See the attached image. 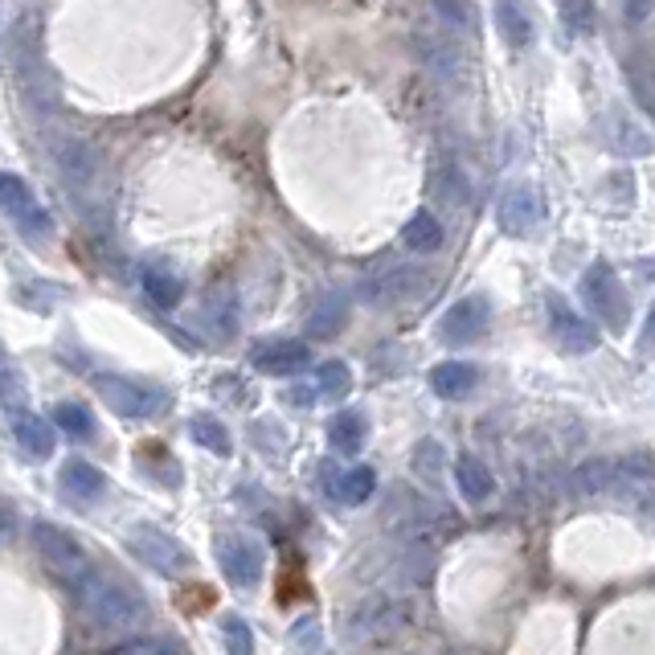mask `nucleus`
<instances>
[{"instance_id":"25","label":"nucleus","mask_w":655,"mask_h":655,"mask_svg":"<svg viewBox=\"0 0 655 655\" xmlns=\"http://www.w3.org/2000/svg\"><path fill=\"white\" fill-rule=\"evenodd\" d=\"M561 21L574 33H590L594 30V4L590 0H561Z\"/></svg>"},{"instance_id":"2","label":"nucleus","mask_w":655,"mask_h":655,"mask_svg":"<svg viewBox=\"0 0 655 655\" xmlns=\"http://www.w3.org/2000/svg\"><path fill=\"white\" fill-rule=\"evenodd\" d=\"M30 541L33 549H37V557L45 561V569L50 574H58V582H66L70 590H78V586L90 578V557L87 549L78 545V541L62 528V524L54 521H33L30 524Z\"/></svg>"},{"instance_id":"13","label":"nucleus","mask_w":655,"mask_h":655,"mask_svg":"<svg viewBox=\"0 0 655 655\" xmlns=\"http://www.w3.org/2000/svg\"><path fill=\"white\" fill-rule=\"evenodd\" d=\"M13 435H17V443L33 455V459L54 455V423H45V418H37V414H30V410H17Z\"/></svg>"},{"instance_id":"22","label":"nucleus","mask_w":655,"mask_h":655,"mask_svg":"<svg viewBox=\"0 0 655 655\" xmlns=\"http://www.w3.org/2000/svg\"><path fill=\"white\" fill-rule=\"evenodd\" d=\"M189 430H193V438L201 443L205 451H214V455H230V435H226V426L218 423V418H193L189 423Z\"/></svg>"},{"instance_id":"3","label":"nucleus","mask_w":655,"mask_h":655,"mask_svg":"<svg viewBox=\"0 0 655 655\" xmlns=\"http://www.w3.org/2000/svg\"><path fill=\"white\" fill-rule=\"evenodd\" d=\"M128 554L135 561H144L148 569H156L161 578H185L193 569V554L176 537H168L156 524H135L128 533Z\"/></svg>"},{"instance_id":"32","label":"nucleus","mask_w":655,"mask_h":655,"mask_svg":"<svg viewBox=\"0 0 655 655\" xmlns=\"http://www.w3.org/2000/svg\"><path fill=\"white\" fill-rule=\"evenodd\" d=\"M0 369H4V361H0Z\"/></svg>"},{"instance_id":"7","label":"nucleus","mask_w":655,"mask_h":655,"mask_svg":"<svg viewBox=\"0 0 655 655\" xmlns=\"http://www.w3.org/2000/svg\"><path fill=\"white\" fill-rule=\"evenodd\" d=\"M95 390L107 406L123 414V418H148L152 410L161 406V393L148 390V385H135V381H123V378H95Z\"/></svg>"},{"instance_id":"20","label":"nucleus","mask_w":655,"mask_h":655,"mask_svg":"<svg viewBox=\"0 0 655 655\" xmlns=\"http://www.w3.org/2000/svg\"><path fill=\"white\" fill-rule=\"evenodd\" d=\"M349 385H352L349 364L324 361L320 369H316V393H320V397H345V393H349Z\"/></svg>"},{"instance_id":"21","label":"nucleus","mask_w":655,"mask_h":655,"mask_svg":"<svg viewBox=\"0 0 655 655\" xmlns=\"http://www.w3.org/2000/svg\"><path fill=\"white\" fill-rule=\"evenodd\" d=\"M221 643H226L230 655H254V631H250V623L238 619V614H226V619H221Z\"/></svg>"},{"instance_id":"28","label":"nucleus","mask_w":655,"mask_h":655,"mask_svg":"<svg viewBox=\"0 0 655 655\" xmlns=\"http://www.w3.org/2000/svg\"><path fill=\"white\" fill-rule=\"evenodd\" d=\"M340 316H345V307H340V304H328L324 312H316V324H312V328H316L320 336H332L336 328H340Z\"/></svg>"},{"instance_id":"6","label":"nucleus","mask_w":655,"mask_h":655,"mask_svg":"<svg viewBox=\"0 0 655 655\" xmlns=\"http://www.w3.org/2000/svg\"><path fill=\"white\" fill-rule=\"evenodd\" d=\"M218 566L226 574V582L238 586V590H250L262 574V557L254 549V541L226 533V537H218Z\"/></svg>"},{"instance_id":"11","label":"nucleus","mask_w":655,"mask_h":655,"mask_svg":"<svg viewBox=\"0 0 655 655\" xmlns=\"http://www.w3.org/2000/svg\"><path fill=\"white\" fill-rule=\"evenodd\" d=\"M250 361L262 373H295V369L307 364V349L299 340H271V345H259L250 352Z\"/></svg>"},{"instance_id":"18","label":"nucleus","mask_w":655,"mask_h":655,"mask_svg":"<svg viewBox=\"0 0 655 655\" xmlns=\"http://www.w3.org/2000/svg\"><path fill=\"white\" fill-rule=\"evenodd\" d=\"M402 242L410 250H418V254H430V250L443 247V226H438L430 214H414L406 221V230H402Z\"/></svg>"},{"instance_id":"29","label":"nucleus","mask_w":655,"mask_h":655,"mask_svg":"<svg viewBox=\"0 0 655 655\" xmlns=\"http://www.w3.org/2000/svg\"><path fill=\"white\" fill-rule=\"evenodd\" d=\"M21 528V516H17V509L9 504V500H0V541H9Z\"/></svg>"},{"instance_id":"5","label":"nucleus","mask_w":655,"mask_h":655,"mask_svg":"<svg viewBox=\"0 0 655 655\" xmlns=\"http://www.w3.org/2000/svg\"><path fill=\"white\" fill-rule=\"evenodd\" d=\"M0 209L9 214V218L21 226V230L30 233H45L50 230V214H45V205L37 201V193L13 173H0Z\"/></svg>"},{"instance_id":"4","label":"nucleus","mask_w":655,"mask_h":655,"mask_svg":"<svg viewBox=\"0 0 655 655\" xmlns=\"http://www.w3.org/2000/svg\"><path fill=\"white\" fill-rule=\"evenodd\" d=\"M582 299L590 304V312H594L598 320H607L611 328H623L626 312H631L626 287L619 283L614 266H607V262H594L582 275Z\"/></svg>"},{"instance_id":"19","label":"nucleus","mask_w":655,"mask_h":655,"mask_svg":"<svg viewBox=\"0 0 655 655\" xmlns=\"http://www.w3.org/2000/svg\"><path fill=\"white\" fill-rule=\"evenodd\" d=\"M373 488H378V476H373V467H352V471H345L340 480H336L332 492L345 500V504H364L369 495H373Z\"/></svg>"},{"instance_id":"12","label":"nucleus","mask_w":655,"mask_h":655,"mask_svg":"<svg viewBox=\"0 0 655 655\" xmlns=\"http://www.w3.org/2000/svg\"><path fill=\"white\" fill-rule=\"evenodd\" d=\"M62 488L70 495H78V500H99L102 492H107V476H102L99 467L87 463V459H66L58 471Z\"/></svg>"},{"instance_id":"23","label":"nucleus","mask_w":655,"mask_h":655,"mask_svg":"<svg viewBox=\"0 0 655 655\" xmlns=\"http://www.w3.org/2000/svg\"><path fill=\"white\" fill-rule=\"evenodd\" d=\"M144 287H148V295H152V304H156V307H176V304H181V279L168 275V271H148Z\"/></svg>"},{"instance_id":"10","label":"nucleus","mask_w":655,"mask_h":655,"mask_svg":"<svg viewBox=\"0 0 655 655\" xmlns=\"http://www.w3.org/2000/svg\"><path fill=\"white\" fill-rule=\"evenodd\" d=\"M549 312H554V332L557 340H561V349L566 352H590L598 345V328L590 320H582L578 312H569L566 304H549Z\"/></svg>"},{"instance_id":"24","label":"nucleus","mask_w":655,"mask_h":655,"mask_svg":"<svg viewBox=\"0 0 655 655\" xmlns=\"http://www.w3.org/2000/svg\"><path fill=\"white\" fill-rule=\"evenodd\" d=\"M54 423H58V430H66V435L74 438H87L90 430H95L90 414L83 406H74V402H62V406L54 410Z\"/></svg>"},{"instance_id":"26","label":"nucleus","mask_w":655,"mask_h":655,"mask_svg":"<svg viewBox=\"0 0 655 655\" xmlns=\"http://www.w3.org/2000/svg\"><path fill=\"white\" fill-rule=\"evenodd\" d=\"M578 480H582L586 492H607V488L614 483V463L611 459H590Z\"/></svg>"},{"instance_id":"16","label":"nucleus","mask_w":655,"mask_h":655,"mask_svg":"<svg viewBox=\"0 0 655 655\" xmlns=\"http://www.w3.org/2000/svg\"><path fill=\"white\" fill-rule=\"evenodd\" d=\"M495 25L504 33V42L516 45V50L533 42V21L521 9V0H495Z\"/></svg>"},{"instance_id":"9","label":"nucleus","mask_w":655,"mask_h":655,"mask_svg":"<svg viewBox=\"0 0 655 655\" xmlns=\"http://www.w3.org/2000/svg\"><path fill=\"white\" fill-rule=\"evenodd\" d=\"M483 328H488V299L480 295H467L443 316V340H451V345H471Z\"/></svg>"},{"instance_id":"30","label":"nucleus","mask_w":655,"mask_h":655,"mask_svg":"<svg viewBox=\"0 0 655 655\" xmlns=\"http://www.w3.org/2000/svg\"><path fill=\"white\" fill-rule=\"evenodd\" d=\"M652 9H655V0H623V21L626 25H640Z\"/></svg>"},{"instance_id":"27","label":"nucleus","mask_w":655,"mask_h":655,"mask_svg":"<svg viewBox=\"0 0 655 655\" xmlns=\"http://www.w3.org/2000/svg\"><path fill=\"white\" fill-rule=\"evenodd\" d=\"M21 402H25V378L13 369H0V406H9L17 414Z\"/></svg>"},{"instance_id":"31","label":"nucleus","mask_w":655,"mask_h":655,"mask_svg":"<svg viewBox=\"0 0 655 655\" xmlns=\"http://www.w3.org/2000/svg\"><path fill=\"white\" fill-rule=\"evenodd\" d=\"M640 345L647 352H655V307H652V316H647V324H643V340H640Z\"/></svg>"},{"instance_id":"14","label":"nucleus","mask_w":655,"mask_h":655,"mask_svg":"<svg viewBox=\"0 0 655 655\" xmlns=\"http://www.w3.org/2000/svg\"><path fill=\"white\" fill-rule=\"evenodd\" d=\"M476 381H480V369L467 361H443L430 369V385L438 397H463L476 390Z\"/></svg>"},{"instance_id":"1","label":"nucleus","mask_w":655,"mask_h":655,"mask_svg":"<svg viewBox=\"0 0 655 655\" xmlns=\"http://www.w3.org/2000/svg\"><path fill=\"white\" fill-rule=\"evenodd\" d=\"M83 611L95 623V631H135L148 623V602L131 582H119L111 574H95L78 586Z\"/></svg>"},{"instance_id":"17","label":"nucleus","mask_w":655,"mask_h":655,"mask_svg":"<svg viewBox=\"0 0 655 655\" xmlns=\"http://www.w3.org/2000/svg\"><path fill=\"white\" fill-rule=\"evenodd\" d=\"M328 443H332L336 451H361L364 447V418L357 410H345V414H336L332 426H328Z\"/></svg>"},{"instance_id":"15","label":"nucleus","mask_w":655,"mask_h":655,"mask_svg":"<svg viewBox=\"0 0 655 655\" xmlns=\"http://www.w3.org/2000/svg\"><path fill=\"white\" fill-rule=\"evenodd\" d=\"M455 483H459V492H463L471 504L488 500V495H492V488H495L492 471H488V467H483L476 455H463V459L455 463Z\"/></svg>"},{"instance_id":"8","label":"nucleus","mask_w":655,"mask_h":655,"mask_svg":"<svg viewBox=\"0 0 655 655\" xmlns=\"http://www.w3.org/2000/svg\"><path fill=\"white\" fill-rule=\"evenodd\" d=\"M545 218V205H541L537 189H528V185H516V189L504 193V201H500V226L516 238L524 233H533Z\"/></svg>"}]
</instances>
